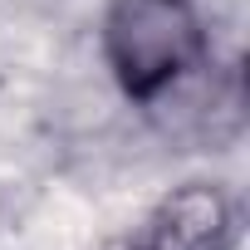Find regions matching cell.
<instances>
[{
	"instance_id": "obj_1",
	"label": "cell",
	"mask_w": 250,
	"mask_h": 250,
	"mask_svg": "<svg viewBox=\"0 0 250 250\" xmlns=\"http://www.w3.org/2000/svg\"><path fill=\"white\" fill-rule=\"evenodd\" d=\"M103 64L123 98L162 108L211 69V30L196 0H108Z\"/></svg>"
},
{
	"instance_id": "obj_2",
	"label": "cell",
	"mask_w": 250,
	"mask_h": 250,
	"mask_svg": "<svg viewBox=\"0 0 250 250\" xmlns=\"http://www.w3.org/2000/svg\"><path fill=\"white\" fill-rule=\"evenodd\" d=\"M235 245V201L216 182H182L172 187L143 235L128 250H230Z\"/></svg>"
}]
</instances>
